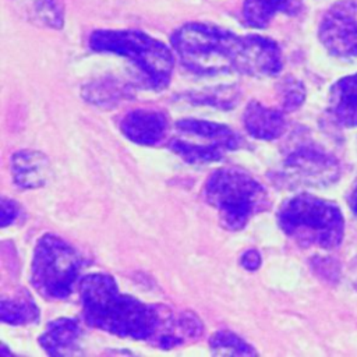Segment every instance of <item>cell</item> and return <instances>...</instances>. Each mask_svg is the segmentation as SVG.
Instances as JSON below:
<instances>
[{
    "mask_svg": "<svg viewBox=\"0 0 357 357\" xmlns=\"http://www.w3.org/2000/svg\"><path fill=\"white\" fill-rule=\"evenodd\" d=\"M85 322L119 337L144 340L169 350L198 340L202 321L191 311H176L165 304H145L124 294L113 276L89 273L78 282Z\"/></svg>",
    "mask_w": 357,
    "mask_h": 357,
    "instance_id": "cell-1",
    "label": "cell"
},
{
    "mask_svg": "<svg viewBox=\"0 0 357 357\" xmlns=\"http://www.w3.org/2000/svg\"><path fill=\"white\" fill-rule=\"evenodd\" d=\"M20 215L18 204L11 198H1V226L6 227L11 225Z\"/></svg>",
    "mask_w": 357,
    "mask_h": 357,
    "instance_id": "cell-21",
    "label": "cell"
},
{
    "mask_svg": "<svg viewBox=\"0 0 357 357\" xmlns=\"http://www.w3.org/2000/svg\"><path fill=\"white\" fill-rule=\"evenodd\" d=\"M209 349L216 356H255L258 351L237 333L220 329L209 337Z\"/></svg>",
    "mask_w": 357,
    "mask_h": 357,
    "instance_id": "cell-18",
    "label": "cell"
},
{
    "mask_svg": "<svg viewBox=\"0 0 357 357\" xmlns=\"http://www.w3.org/2000/svg\"><path fill=\"white\" fill-rule=\"evenodd\" d=\"M282 176L290 185H325L337 178L339 165L319 149L300 146L284 158Z\"/></svg>",
    "mask_w": 357,
    "mask_h": 357,
    "instance_id": "cell-9",
    "label": "cell"
},
{
    "mask_svg": "<svg viewBox=\"0 0 357 357\" xmlns=\"http://www.w3.org/2000/svg\"><path fill=\"white\" fill-rule=\"evenodd\" d=\"M81 332L78 319L57 318L46 325L38 340L49 356H68L77 350Z\"/></svg>",
    "mask_w": 357,
    "mask_h": 357,
    "instance_id": "cell-13",
    "label": "cell"
},
{
    "mask_svg": "<svg viewBox=\"0 0 357 357\" xmlns=\"http://www.w3.org/2000/svg\"><path fill=\"white\" fill-rule=\"evenodd\" d=\"M279 99L283 112H293L300 107L305 98L304 86L293 77H286L279 82Z\"/></svg>",
    "mask_w": 357,
    "mask_h": 357,
    "instance_id": "cell-19",
    "label": "cell"
},
{
    "mask_svg": "<svg viewBox=\"0 0 357 357\" xmlns=\"http://www.w3.org/2000/svg\"><path fill=\"white\" fill-rule=\"evenodd\" d=\"M303 10V0H243V22L250 28L262 29L278 14L297 15Z\"/></svg>",
    "mask_w": 357,
    "mask_h": 357,
    "instance_id": "cell-14",
    "label": "cell"
},
{
    "mask_svg": "<svg viewBox=\"0 0 357 357\" xmlns=\"http://www.w3.org/2000/svg\"><path fill=\"white\" fill-rule=\"evenodd\" d=\"M283 233L303 247L336 248L344 234V219L336 204L311 194L286 199L278 211Z\"/></svg>",
    "mask_w": 357,
    "mask_h": 357,
    "instance_id": "cell-5",
    "label": "cell"
},
{
    "mask_svg": "<svg viewBox=\"0 0 357 357\" xmlns=\"http://www.w3.org/2000/svg\"><path fill=\"white\" fill-rule=\"evenodd\" d=\"M318 36L329 53L357 57V0H340L324 14Z\"/></svg>",
    "mask_w": 357,
    "mask_h": 357,
    "instance_id": "cell-8",
    "label": "cell"
},
{
    "mask_svg": "<svg viewBox=\"0 0 357 357\" xmlns=\"http://www.w3.org/2000/svg\"><path fill=\"white\" fill-rule=\"evenodd\" d=\"M1 322L18 326L33 324L39 319V308L33 303L31 294L22 289L13 297H3L0 307Z\"/></svg>",
    "mask_w": 357,
    "mask_h": 357,
    "instance_id": "cell-16",
    "label": "cell"
},
{
    "mask_svg": "<svg viewBox=\"0 0 357 357\" xmlns=\"http://www.w3.org/2000/svg\"><path fill=\"white\" fill-rule=\"evenodd\" d=\"M82 269L78 251L61 237L46 233L35 244L31 262V283L47 300L67 298Z\"/></svg>",
    "mask_w": 357,
    "mask_h": 357,
    "instance_id": "cell-6",
    "label": "cell"
},
{
    "mask_svg": "<svg viewBox=\"0 0 357 357\" xmlns=\"http://www.w3.org/2000/svg\"><path fill=\"white\" fill-rule=\"evenodd\" d=\"M204 198L218 212L220 225L231 231L241 230L269 206L264 184L240 167H223L209 174Z\"/></svg>",
    "mask_w": 357,
    "mask_h": 357,
    "instance_id": "cell-4",
    "label": "cell"
},
{
    "mask_svg": "<svg viewBox=\"0 0 357 357\" xmlns=\"http://www.w3.org/2000/svg\"><path fill=\"white\" fill-rule=\"evenodd\" d=\"M20 10H22L26 17L43 26L61 28L64 22L63 6L60 0H14Z\"/></svg>",
    "mask_w": 357,
    "mask_h": 357,
    "instance_id": "cell-17",
    "label": "cell"
},
{
    "mask_svg": "<svg viewBox=\"0 0 357 357\" xmlns=\"http://www.w3.org/2000/svg\"><path fill=\"white\" fill-rule=\"evenodd\" d=\"M170 43L180 63L197 75L238 73L272 77L282 71L279 45L262 35H237L208 22H188L177 28Z\"/></svg>",
    "mask_w": 357,
    "mask_h": 357,
    "instance_id": "cell-2",
    "label": "cell"
},
{
    "mask_svg": "<svg viewBox=\"0 0 357 357\" xmlns=\"http://www.w3.org/2000/svg\"><path fill=\"white\" fill-rule=\"evenodd\" d=\"M243 124L251 137L262 141L280 138L287 128L283 110L264 106L257 100H251L247 105L243 114Z\"/></svg>",
    "mask_w": 357,
    "mask_h": 357,
    "instance_id": "cell-11",
    "label": "cell"
},
{
    "mask_svg": "<svg viewBox=\"0 0 357 357\" xmlns=\"http://www.w3.org/2000/svg\"><path fill=\"white\" fill-rule=\"evenodd\" d=\"M238 91L234 85L231 86H220L215 89H209L204 92L201 96H198V102L201 103H208V105H215L220 107H231L233 105L237 103L238 99Z\"/></svg>",
    "mask_w": 357,
    "mask_h": 357,
    "instance_id": "cell-20",
    "label": "cell"
},
{
    "mask_svg": "<svg viewBox=\"0 0 357 357\" xmlns=\"http://www.w3.org/2000/svg\"><path fill=\"white\" fill-rule=\"evenodd\" d=\"M11 174L18 187L33 190L49 181L52 167L45 153L33 149H21L11 158Z\"/></svg>",
    "mask_w": 357,
    "mask_h": 357,
    "instance_id": "cell-12",
    "label": "cell"
},
{
    "mask_svg": "<svg viewBox=\"0 0 357 357\" xmlns=\"http://www.w3.org/2000/svg\"><path fill=\"white\" fill-rule=\"evenodd\" d=\"M349 204H350V208L353 209V212L357 213V187L353 190V192L350 195V199H349Z\"/></svg>",
    "mask_w": 357,
    "mask_h": 357,
    "instance_id": "cell-23",
    "label": "cell"
},
{
    "mask_svg": "<svg viewBox=\"0 0 357 357\" xmlns=\"http://www.w3.org/2000/svg\"><path fill=\"white\" fill-rule=\"evenodd\" d=\"M329 113L343 127H357V73L340 78L329 93Z\"/></svg>",
    "mask_w": 357,
    "mask_h": 357,
    "instance_id": "cell-15",
    "label": "cell"
},
{
    "mask_svg": "<svg viewBox=\"0 0 357 357\" xmlns=\"http://www.w3.org/2000/svg\"><path fill=\"white\" fill-rule=\"evenodd\" d=\"M240 145L241 139L234 130L201 119L176 121L174 134L169 141L170 151L190 165L219 162L229 152L238 149Z\"/></svg>",
    "mask_w": 357,
    "mask_h": 357,
    "instance_id": "cell-7",
    "label": "cell"
},
{
    "mask_svg": "<svg viewBox=\"0 0 357 357\" xmlns=\"http://www.w3.org/2000/svg\"><path fill=\"white\" fill-rule=\"evenodd\" d=\"M121 134L138 145H158L169 131V119L160 110L135 109L123 116L120 121Z\"/></svg>",
    "mask_w": 357,
    "mask_h": 357,
    "instance_id": "cell-10",
    "label": "cell"
},
{
    "mask_svg": "<svg viewBox=\"0 0 357 357\" xmlns=\"http://www.w3.org/2000/svg\"><path fill=\"white\" fill-rule=\"evenodd\" d=\"M89 47L127 59L152 91H163L172 79L174 52L162 40L135 29H98L89 36Z\"/></svg>",
    "mask_w": 357,
    "mask_h": 357,
    "instance_id": "cell-3",
    "label": "cell"
},
{
    "mask_svg": "<svg viewBox=\"0 0 357 357\" xmlns=\"http://www.w3.org/2000/svg\"><path fill=\"white\" fill-rule=\"evenodd\" d=\"M240 264L247 271H255L261 266V255L257 250H248L241 255Z\"/></svg>",
    "mask_w": 357,
    "mask_h": 357,
    "instance_id": "cell-22",
    "label": "cell"
}]
</instances>
